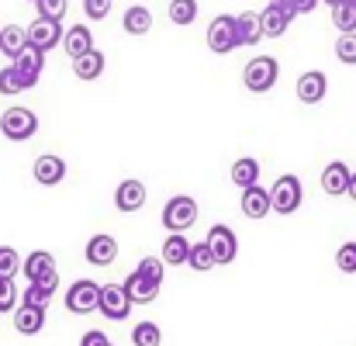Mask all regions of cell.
<instances>
[{"mask_svg": "<svg viewBox=\"0 0 356 346\" xmlns=\"http://www.w3.org/2000/svg\"><path fill=\"white\" fill-rule=\"evenodd\" d=\"M66 38V31H63V24L59 21H49V17H35L31 24H28V49H38V52H49V49H56L59 42Z\"/></svg>", "mask_w": 356, "mask_h": 346, "instance_id": "ba28073f", "label": "cell"}, {"mask_svg": "<svg viewBox=\"0 0 356 346\" xmlns=\"http://www.w3.org/2000/svg\"><path fill=\"white\" fill-rule=\"evenodd\" d=\"M273 3H284V7H291V0H273Z\"/></svg>", "mask_w": 356, "mask_h": 346, "instance_id": "f6af8a7d", "label": "cell"}, {"mask_svg": "<svg viewBox=\"0 0 356 346\" xmlns=\"http://www.w3.org/2000/svg\"><path fill=\"white\" fill-rule=\"evenodd\" d=\"M0 52H3L7 59H17L21 52H28V28L7 24V28L0 31Z\"/></svg>", "mask_w": 356, "mask_h": 346, "instance_id": "cb8c5ba5", "label": "cell"}, {"mask_svg": "<svg viewBox=\"0 0 356 346\" xmlns=\"http://www.w3.org/2000/svg\"><path fill=\"white\" fill-rule=\"evenodd\" d=\"M336 59L346 63V66H356V31L336 38Z\"/></svg>", "mask_w": 356, "mask_h": 346, "instance_id": "e575fe53", "label": "cell"}, {"mask_svg": "<svg viewBox=\"0 0 356 346\" xmlns=\"http://www.w3.org/2000/svg\"><path fill=\"white\" fill-rule=\"evenodd\" d=\"M108 346H115V343H108Z\"/></svg>", "mask_w": 356, "mask_h": 346, "instance_id": "7dc6e473", "label": "cell"}, {"mask_svg": "<svg viewBox=\"0 0 356 346\" xmlns=\"http://www.w3.org/2000/svg\"><path fill=\"white\" fill-rule=\"evenodd\" d=\"M21 274L28 277V284H38V281H45V277H52V274H59V270H56V260H52L49 249H35V253H28Z\"/></svg>", "mask_w": 356, "mask_h": 346, "instance_id": "ac0fdd59", "label": "cell"}, {"mask_svg": "<svg viewBox=\"0 0 356 346\" xmlns=\"http://www.w3.org/2000/svg\"><path fill=\"white\" fill-rule=\"evenodd\" d=\"M31 177H35V184H42V187H56V184H63V177H66V159L56 156V152H45V156L35 159Z\"/></svg>", "mask_w": 356, "mask_h": 346, "instance_id": "30bf717a", "label": "cell"}, {"mask_svg": "<svg viewBox=\"0 0 356 346\" xmlns=\"http://www.w3.org/2000/svg\"><path fill=\"white\" fill-rule=\"evenodd\" d=\"M0 31H3V28H0Z\"/></svg>", "mask_w": 356, "mask_h": 346, "instance_id": "c3c4849f", "label": "cell"}, {"mask_svg": "<svg viewBox=\"0 0 356 346\" xmlns=\"http://www.w3.org/2000/svg\"><path fill=\"white\" fill-rule=\"evenodd\" d=\"M329 94V77L322 70H308L298 77V101L301 104H318Z\"/></svg>", "mask_w": 356, "mask_h": 346, "instance_id": "8fae6325", "label": "cell"}, {"mask_svg": "<svg viewBox=\"0 0 356 346\" xmlns=\"http://www.w3.org/2000/svg\"><path fill=\"white\" fill-rule=\"evenodd\" d=\"M336 267L343 270V274H356V242H343L339 246V253H336Z\"/></svg>", "mask_w": 356, "mask_h": 346, "instance_id": "74e56055", "label": "cell"}, {"mask_svg": "<svg viewBox=\"0 0 356 346\" xmlns=\"http://www.w3.org/2000/svg\"><path fill=\"white\" fill-rule=\"evenodd\" d=\"M121 284L128 288V294H131V301H135V305H149V301H156V298H159V288H163V284H156V281L142 277L138 270H131Z\"/></svg>", "mask_w": 356, "mask_h": 346, "instance_id": "ffe728a7", "label": "cell"}, {"mask_svg": "<svg viewBox=\"0 0 356 346\" xmlns=\"http://www.w3.org/2000/svg\"><path fill=\"white\" fill-rule=\"evenodd\" d=\"M187 267L197 270V274H208L211 267H218L211 246H208V242H194V246H191V260H187Z\"/></svg>", "mask_w": 356, "mask_h": 346, "instance_id": "f1b7e54d", "label": "cell"}, {"mask_svg": "<svg viewBox=\"0 0 356 346\" xmlns=\"http://www.w3.org/2000/svg\"><path fill=\"white\" fill-rule=\"evenodd\" d=\"M197 17V0H170V21L173 24H194Z\"/></svg>", "mask_w": 356, "mask_h": 346, "instance_id": "4dcf8cb0", "label": "cell"}, {"mask_svg": "<svg viewBox=\"0 0 356 346\" xmlns=\"http://www.w3.org/2000/svg\"><path fill=\"white\" fill-rule=\"evenodd\" d=\"M131 294L124 284H104L101 288V315L111 319V322H124L131 315Z\"/></svg>", "mask_w": 356, "mask_h": 346, "instance_id": "52a82bcc", "label": "cell"}, {"mask_svg": "<svg viewBox=\"0 0 356 346\" xmlns=\"http://www.w3.org/2000/svg\"><path fill=\"white\" fill-rule=\"evenodd\" d=\"M14 329L21 336H38L45 329V308H28V305L14 308Z\"/></svg>", "mask_w": 356, "mask_h": 346, "instance_id": "7402d4cb", "label": "cell"}, {"mask_svg": "<svg viewBox=\"0 0 356 346\" xmlns=\"http://www.w3.org/2000/svg\"><path fill=\"white\" fill-rule=\"evenodd\" d=\"M35 7H38V17L63 21V17H66V7H70V0H38Z\"/></svg>", "mask_w": 356, "mask_h": 346, "instance_id": "8d00e7d4", "label": "cell"}, {"mask_svg": "<svg viewBox=\"0 0 356 346\" xmlns=\"http://www.w3.org/2000/svg\"><path fill=\"white\" fill-rule=\"evenodd\" d=\"M238 38H242V45H256L259 38H266V35H263V21H259V14H252V10L238 14Z\"/></svg>", "mask_w": 356, "mask_h": 346, "instance_id": "83f0119b", "label": "cell"}, {"mask_svg": "<svg viewBox=\"0 0 356 346\" xmlns=\"http://www.w3.org/2000/svg\"><path fill=\"white\" fill-rule=\"evenodd\" d=\"M232 184H236L238 191H249V187H256L259 184V159H252V156H242L232 163Z\"/></svg>", "mask_w": 356, "mask_h": 346, "instance_id": "d4e9b609", "label": "cell"}, {"mask_svg": "<svg viewBox=\"0 0 356 346\" xmlns=\"http://www.w3.org/2000/svg\"><path fill=\"white\" fill-rule=\"evenodd\" d=\"M63 49H66V56L76 63V59H83V56H90L94 52V31L87 28V24H73L70 31H66V38H63Z\"/></svg>", "mask_w": 356, "mask_h": 346, "instance_id": "2e32d148", "label": "cell"}, {"mask_svg": "<svg viewBox=\"0 0 356 346\" xmlns=\"http://www.w3.org/2000/svg\"><path fill=\"white\" fill-rule=\"evenodd\" d=\"M56 288H59V274H52V277H45L38 284H28L24 294H21V305H28V308H49Z\"/></svg>", "mask_w": 356, "mask_h": 346, "instance_id": "44dd1931", "label": "cell"}, {"mask_svg": "<svg viewBox=\"0 0 356 346\" xmlns=\"http://www.w3.org/2000/svg\"><path fill=\"white\" fill-rule=\"evenodd\" d=\"M142 205H145V184H142L138 177L121 180L118 191H115V208L124 212V215H131V212H138Z\"/></svg>", "mask_w": 356, "mask_h": 346, "instance_id": "9a60e30c", "label": "cell"}, {"mask_svg": "<svg viewBox=\"0 0 356 346\" xmlns=\"http://www.w3.org/2000/svg\"><path fill=\"white\" fill-rule=\"evenodd\" d=\"M277 77H280V63H277L273 56H256V59H249L245 70H242V84H245V91H252V94H266V91L277 84Z\"/></svg>", "mask_w": 356, "mask_h": 346, "instance_id": "7a4b0ae2", "label": "cell"}, {"mask_svg": "<svg viewBox=\"0 0 356 346\" xmlns=\"http://www.w3.org/2000/svg\"><path fill=\"white\" fill-rule=\"evenodd\" d=\"M194 222H197V201H194L191 194H177V198H170V201L163 205V226H166L170 235H173V232L184 235Z\"/></svg>", "mask_w": 356, "mask_h": 346, "instance_id": "3957f363", "label": "cell"}, {"mask_svg": "<svg viewBox=\"0 0 356 346\" xmlns=\"http://www.w3.org/2000/svg\"><path fill=\"white\" fill-rule=\"evenodd\" d=\"M273 212V201H270V191L266 187H249V191H242V215L245 219H252V222H259V219H266Z\"/></svg>", "mask_w": 356, "mask_h": 346, "instance_id": "e0dca14e", "label": "cell"}, {"mask_svg": "<svg viewBox=\"0 0 356 346\" xmlns=\"http://www.w3.org/2000/svg\"><path fill=\"white\" fill-rule=\"evenodd\" d=\"M101 288L97 281H73L70 291H66V308L73 315H90V312H101Z\"/></svg>", "mask_w": 356, "mask_h": 346, "instance_id": "5b68a950", "label": "cell"}, {"mask_svg": "<svg viewBox=\"0 0 356 346\" xmlns=\"http://www.w3.org/2000/svg\"><path fill=\"white\" fill-rule=\"evenodd\" d=\"M332 24H336L343 35L356 31V3H339V7H332Z\"/></svg>", "mask_w": 356, "mask_h": 346, "instance_id": "836d02e7", "label": "cell"}, {"mask_svg": "<svg viewBox=\"0 0 356 346\" xmlns=\"http://www.w3.org/2000/svg\"><path fill=\"white\" fill-rule=\"evenodd\" d=\"M121 28H124L128 35H149V31H152V10H149L145 3H131V7L124 10V17H121Z\"/></svg>", "mask_w": 356, "mask_h": 346, "instance_id": "603a6c76", "label": "cell"}, {"mask_svg": "<svg viewBox=\"0 0 356 346\" xmlns=\"http://www.w3.org/2000/svg\"><path fill=\"white\" fill-rule=\"evenodd\" d=\"M17 73H21V80L28 84V91L38 84V77H42V70H45V52H38V49H28V52H21L14 63H10Z\"/></svg>", "mask_w": 356, "mask_h": 346, "instance_id": "d6986e66", "label": "cell"}, {"mask_svg": "<svg viewBox=\"0 0 356 346\" xmlns=\"http://www.w3.org/2000/svg\"><path fill=\"white\" fill-rule=\"evenodd\" d=\"M21 270H24V260L17 256V249L0 246V281H14Z\"/></svg>", "mask_w": 356, "mask_h": 346, "instance_id": "f546056e", "label": "cell"}, {"mask_svg": "<svg viewBox=\"0 0 356 346\" xmlns=\"http://www.w3.org/2000/svg\"><path fill=\"white\" fill-rule=\"evenodd\" d=\"M259 21H263V35H266V38H280V35L291 28L294 10L284 7V3H266V7L259 10Z\"/></svg>", "mask_w": 356, "mask_h": 346, "instance_id": "7c38bea8", "label": "cell"}, {"mask_svg": "<svg viewBox=\"0 0 356 346\" xmlns=\"http://www.w3.org/2000/svg\"><path fill=\"white\" fill-rule=\"evenodd\" d=\"M73 73H76V80H83V84L97 80V77L104 73V52H101V49H94L90 56L76 59V63H73Z\"/></svg>", "mask_w": 356, "mask_h": 346, "instance_id": "4316f807", "label": "cell"}, {"mask_svg": "<svg viewBox=\"0 0 356 346\" xmlns=\"http://www.w3.org/2000/svg\"><path fill=\"white\" fill-rule=\"evenodd\" d=\"M191 246H194V242H187L180 232L166 235V242H163V263H166V267H180V263H187V260H191Z\"/></svg>", "mask_w": 356, "mask_h": 346, "instance_id": "484cf974", "label": "cell"}, {"mask_svg": "<svg viewBox=\"0 0 356 346\" xmlns=\"http://www.w3.org/2000/svg\"><path fill=\"white\" fill-rule=\"evenodd\" d=\"M350 198L356 201V170H353V180H350Z\"/></svg>", "mask_w": 356, "mask_h": 346, "instance_id": "ee69618b", "label": "cell"}, {"mask_svg": "<svg viewBox=\"0 0 356 346\" xmlns=\"http://www.w3.org/2000/svg\"><path fill=\"white\" fill-rule=\"evenodd\" d=\"M21 91H28V84L21 80V73H17L14 66H3V70H0V94H3V97H14V94H21Z\"/></svg>", "mask_w": 356, "mask_h": 346, "instance_id": "d6a6232c", "label": "cell"}, {"mask_svg": "<svg viewBox=\"0 0 356 346\" xmlns=\"http://www.w3.org/2000/svg\"><path fill=\"white\" fill-rule=\"evenodd\" d=\"M17 305V288L14 281H0V312H10Z\"/></svg>", "mask_w": 356, "mask_h": 346, "instance_id": "ab89813d", "label": "cell"}, {"mask_svg": "<svg viewBox=\"0 0 356 346\" xmlns=\"http://www.w3.org/2000/svg\"><path fill=\"white\" fill-rule=\"evenodd\" d=\"M0 132L10 139V142H24L38 132V115L28 111V108H7L0 115Z\"/></svg>", "mask_w": 356, "mask_h": 346, "instance_id": "8992f818", "label": "cell"}, {"mask_svg": "<svg viewBox=\"0 0 356 346\" xmlns=\"http://www.w3.org/2000/svg\"><path fill=\"white\" fill-rule=\"evenodd\" d=\"M270 201H273V212H277V215H294V212L301 208V201H305L301 180H298L294 173L277 177L273 187H270Z\"/></svg>", "mask_w": 356, "mask_h": 346, "instance_id": "277c9868", "label": "cell"}, {"mask_svg": "<svg viewBox=\"0 0 356 346\" xmlns=\"http://www.w3.org/2000/svg\"><path fill=\"white\" fill-rule=\"evenodd\" d=\"M115 260H118V239L108 235V232L90 235V242H87V263H94V267H111Z\"/></svg>", "mask_w": 356, "mask_h": 346, "instance_id": "5bb4252c", "label": "cell"}, {"mask_svg": "<svg viewBox=\"0 0 356 346\" xmlns=\"http://www.w3.org/2000/svg\"><path fill=\"white\" fill-rule=\"evenodd\" d=\"M208 49L215 52V56H229V52H236L238 45H242V38H238V17L232 14H218L211 24H208Z\"/></svg>", "mask_w": 356, "mask_h": 346, "instance_id": "6da1fadb", "label": "cell"}, {"mask_svg": "<svg viewBox=\"0 0 356 346\" xmlns=\"http://www.w3.org/2000/svg\"><path fill=\"white\" fill-rule=\"evenodd\" d=\"M28 3H38V0H28Z\"/></svg>", "mask_w": 356, "mask_h": 346, "instance_id": "bcb514c9", "label": "cell"}, {"mask_svg": "<svg viewBox=\"0 0 356 346\" xmlns=\"http://www.w3.org/2000/svg\"><path fill=\"white\" fill-rule=\"evenodd\" d=\"M111 340H108V333H101V329H90V333H83V340H80V346H108Z\"/></svg>", "mask_w": 356, "mask_h": 346, "instance_id": "60d3db41", "label": "cell"}, {"mask_svg": "<svg viewBox=\"0 0 356 346\" xmlns=\"http://www.w3.org/2000/svg\"><path fill=\"white\" fill-rule=\"evenodd\" d=\"M318 3H322V0H291V10H294V14H312Z\"/></svg>", "mask_w": 356, "mask_h": 346, "instance_id": "b9f144b4", "label": "cell"}, {"mask_svg": "<svg viewBox=\"0 0 356 346\" xmlns=\"http://www.w3.org/2000/svg\"><path fill=\"white\" fill-rule=\"evenodd\" d=\"M142 277H149V281H156V284H163V270H166V263H163V256H145V260H138V267H135Z\"/></svg>", "mask_w": 356, "mask_h": 346, "instance_id": "d590c367", "label": "cell"}, {"mask_svg": "<svg viewBox=\"0 0 356 346\" xmlns=\"http://www.w3.org/2000/svg\"><path fill=\"white\" fill-rule=\"evenodd\" d=\"M131 343L135 346H159L163 343V329L156 322H138L131 329Z\"/></svg>", "mask_w": 356, "mask_h": 346, "instance_id": "1f68e13d", "label": "cell"}, {"mask_svg": "<svg viewBox=\"0 0 356 346\" xmlns=\"http://www.w3.org/2000/svg\"><path fill=\"white\" fill-rule=\"evenodd\" d=\"M204 242L211 246V253H215V263H218V267H229V263L238 256V239H236V232L229 229V226H211Z\"/></svg>", "mask_w": 356, "mask_h": 346, "instance_id": "9c48e42d", "label": "cell"}, {"mask_svg": "<svg viewBox=\"0 0 356 346\" xmlns=\"http://www.w3.org/2000/svg\"><path fill=\"white\" fill-rule=\"evenodd\" d=\"M350 180H353V170H350L343 159H332V163L322 170V191H325L329 198L350 194Z\"/></svg>", "mask_w": 356, "mask_h": 346, "instance_id": "4fadbf2b", "label": "cell"}, {"mask_svg": "<svg viewBox=\"0 0 356 346\" xmlns=\"http://www.w3.org/2000/svg\"><path fill=\"white\" fill-rule=\"evenodd\" d=\"M83 14L90 21H104L111 14V0H83Z\"/></svg>", "mask_w": 356, "mask_h": 346, "instance_id": "f35d334b", "label": "cell"}, {"mask_svg": "<svg viewBox=\"0 0 356 346\" xmlns=\"http://www.w3.org/2000/svg\"><path fill=\"white\" fill-rule=\"evenodd\" d=\"M322 3H329V10H332V7H339V3H356V0H322Z\"/></svg>", "mask_w": 356, "mask_h": 346, "instance_id": "7bdbcfd3", "label": "cell"}]
</instances>
